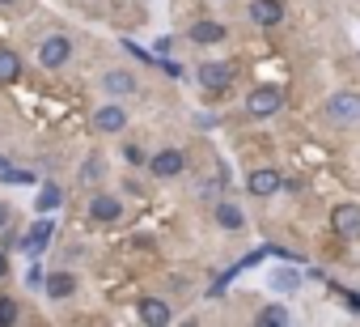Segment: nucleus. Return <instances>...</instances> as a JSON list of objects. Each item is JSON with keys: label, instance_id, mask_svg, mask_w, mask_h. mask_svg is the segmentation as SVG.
<instances>
[{"label": "nucleus", "instance_id": "obj_12", "mask_svg": "<svg viewBox=\"0 0 360 327\" xmlns=\"http://www.w3.org/2000/svg\"><path fill=\"white\" fill-rule=\"evenodd\" d=\"M217 226L229 230V234H242L246 230V213L238 200H217Z\"/></svg>", "mask_w": 360, "mask_h": 327}, {"label": "nucleus", "instance_id": "obj_1", "mask_svg": "<svg viewBox=\"0 0 360 327\" xmlns=\"http://www.w3.org/2000/svg\"><path fill=\"white\" fill-rule=\"evenodd\" d=\"M326 119L339 123V128H360V94L352 90H339L326 98Z\"/></svg>", "mask_w": 360, "mask_h": 327}, {"label": "nucleus", "instance_id": "obj_4", "mask_svg": "<svg viewBox=\"0 0 360 327\" xmlns=\"http://www.w3.org/2000/svg\"><path fill=\"white\" fill-rule=\"evenodd\" d=\"M183 171H187L183 149H161V153L148 157V175H153V179H178Z\"/></svg>", "mask_w": 360, "mask_h": 327}, {"label": "nucleus", "instance_id": "obj_13", "mask_svg": "<svg viewBox=\"0 0 360 327\" xmlns=\"http://www.w3.org/2000/svg\"><path fill=\"white\" fill-rule=\"evenodd\" d=\"M89 217H94V221H119V217H123V200L98 192V196L89 200Z\"/></svg>", "mask_w": 360, "mask_h": 327}, {"label": "nucleus", "instance_id": "obj_8", "mask_svg": "<svg viewBox=\"0 0 360 327\" xmlns=\"http://www.w3.org/2000/svg\"><path fill=\"white\" fill-rule=\"evenodd\" d=\"M250 196H259V200H271L280 187H284V179H280V171H271V166H259V171H250Z\"/></svg>", "mask_w": 360, "mask_h": 327}, {"label": "nucleus", "instance_id": "obj_18", "mask_svg": "<svg viewBox=\"0 0 360 327\" xmlns=\"http://www.w3.org/2000/svg\"><path fill=\"white\" fill-rule=\"evenodd\" d=\"M34 209H39V213H51V209H60V187H56V183H47V187L39 192Z\"/></svg>", "mask_w": 360, "mask_h": 327}, {"label": "nucleus", "instance_id": "obj_9", "mask_svg": "<svg viewBox=\"0 0 360 327\" xmlns=\"http://www.w3.org/2000/svg\"><path fill=\"white\" fill-rule=\"evenodd\" d=\"M250 22H255L259 30L280 26V22H284V0H255V5H250Z\"/></svg>", "mask_w": 360, "mask_h": 327}, {"label": "nucleus", "instance_id": "obj_19", "mask_svg": "<svg viewBox=\"0 0 360 327\" xmlns=\"http://www.w3.org/2000/svg\"><path fill=\"white\" fill-rule=\"evenodd\" d=\"M259 323H263V327H271V323L284 327V323H288V310H284V306H263V310H259Z\"/></svg>", "mask_w": 360, "mask_h": 327}, {"label": "nucleus", "instance_id": "obj_17", "mask_svg": "<svg viewBox=\"0 0 360 327\" xmlns=\"http://www.w3.org/2000/svg\"><path fill=\"white\" fill-rule=\"evenodd\" d=\"M18 77H22V60H18V51L0 47V85H9V81H18Z\"/></svg>", "mask_w": 360, "mask_h": 327}, {"label": "nucleus", "instance_id": "obj_21", "mask_svg": "<svg viewBox=\"0 0 360 327\" xmlns=\"http://www.w3.org/2000/svg\"><path fill=\"white\" fill-rule=\"evenodd\" d=\"M297 280H301V276H297L292 268H276V272H271V285H276V289H297Z\"/></svg>", "mask_w": 360, "mask_h": 327}, {"label": "nucleus", "instance_id": "obj_14", "mask_svg": "<svg viewBox=\"0 0 360 327\" xmlns=\"http://www.w3.org/2000/svg\"><path fill=\"white\" fill-rule=\"evenodd\" d=\"M77 293V276L72 272H51L47 276V297L51 302H64V297H72Z\"/></svg>", "mask_w": 360, "mask_h": 327}, {"label": "nucleus", "instance_id": "obj_20", "mask_svg": "<svg viewBox=\"0 0 360 327\" xmlns=\"http://www.w3.org/2000/svg\"><path fill=\"white\" fill-rule=\"evenodd\" d=\"M102 175H106V161H102V157L94 153V157L85 161V171H81V183H98Z\"/></svg>", "mask_w": 360, "mask_h": 327}, {"label": "nucleus", "instance_id": "obj_25", "mask_svg": "<svg viewBox=\"0 0 360 327\" xmlns=\"http://www.w3.org/2000/svg\"><path fill=\"white\" fill-rule=\"evenodd\" d=\"M157 68H161V73H169V77H183V64L169 60V56H165V60H157Z\"/></svg>", "mask_w": 360, "mask_h": 327}, {"label": "nucleus", "instance_id": "obj_15", "mask_svg": "<svg viewBox=\"0 0 360 327\" xmlns=\"http://www.w3.org/2000/svg\"><path fill=\"white\" fill-rule=\"evenodd\" d=\"M140 319L153 323V327H161V323L174 319V310H169V302H161V297H144V302H140Z\"/></svg>", "mask_w": 360, "mask_h": 327}, {"label": "nucleus", "instance_id": "obj_28", "mask_svg": "<svg viewBox=\"0 0 360 327\" xmlns=\"http://www.w3.org/2000/svg\"><path fill=\"white\" fill-rule=\"evenodd\" d=\"M0 5H13V0H0Z\"/></svg>", "mask_w": 360, "mask_h": 327}, {"label": "nucleus", "instance_id": "obj_11", "mask_svg": "<svg viewBox=\"0 0 360 327\" xmlns=\"http://www.w3.org/2000/svg\"><path fill=\"white\" fill-rule=\"evenodd\" d=\"M330 226H335L339 238H356L360 234V204H339L330 213Z\"/></svg>", "mask_w": 360, "mask_h": 327}, {"label": "nucleus", "instance_id": "obj_5", "mask_svg": "<svg viewBox=\"0 0 360 327\" xmlns=\"http://www.w3.org/2000/svg\"><path fill=\"white\" fill-rule=\"evenodd\" d=\"M284 106V94L276 90V85H259L250 98H246V111L255 115V119H267V115H276Z\"/></svg>", "mask_w": 360, "mask_h": 327}, {"label": "nucleus", "instance_id": "obj_24", "mask_svg": "<svg viewBox=\"0 0 360 327\" xmlns=\"http://www.w3.org/2000/svg\"><path fill=\"white\" fill-rule=\"evenodd\" d=\"M123 157L131 161V166H148V153H144L140 144H127V149H123Z\"/></svg>", "mask_w": 360, "mask_h": 327}, {"label": "nucleus", "instance_id": "obj_7", "mask_svg": "<svg viewBox=\"0 0 360 327\" xmlns=\"http://www.w3.org/2000/svg\"><path fill=\"white\" fill-rule=\"evenodd\" d=\"M94 128H98L102 136H119V132L127 128V111H123L119 102H106V106H98V115H94Z\"/></svg>", "mask_w": 360, "mask_h": 327}, {"label": "nucleus", "instance_id": "obj_26", "mask_svg": "<svg viewBox=\"0 0 360 327\" xmlns=\"http://www.w3.org/2000/svg\"><path fill=\"white\" fill-rule=\"evenodd\" d=\"M5 226H9V204L0 200V230H5Z\"/></svg>", "mask_w": 360, "mask_h": 327}, {"label": "nucleus", "instance_id": "obj_3", "mask_svg": "<svg viewBox=\"0 0 360 327\" xmlns=\"http://www.w3.org/2000/svg\"><path fill=\"white\" fill-rule=\"evenodd\" d=\"M195 81H200L204 90H212V94H221V90H229V81H233V64H229V60H204V64L195 68Z\"/></svg>", "mask_w": 360, "mask_h": 327}, {"label": "nucleus", "instance_id": "obj_27", "mask_svg": "<svg viewBox=\"0 0 360 327\" xmlns=\"http://www.w3.org/2000/svg\"><path fill=\"white\" fill-rule=\"evenodd\" d=\"M5 276H9V255L0 251V280H5Z\"/></svg>", "mask_w": 360, "mask_h": 327}, {"label": "nucleus", "instance_id": "obj_23", "mask_svg": "<svg viewBox=\"0 0 360 327\" xmlns=\"http://www.w3.org/2000/svg\"><path fill=\"white\" fill-rule=\"evenodd\" d=\"M26 285H30V289L47 285V276H43V264H39V255H34V264H30V272H26Z\"/></svg>", "mask_w": 360, "mask_h": 327}, {"label": "nucleus", "instance_id": "obj_16", "mask_svg": "<svg viewBox=\"0 0 360 327\" xmlns=\"http://www.w3.org/2000/svg\"><path fill=\"white\" fill-rule=\"evenodd\" d=\"M225 35H229V30H225L221 22H195V26H191V43H200V47H204V43H225Z\"/></svg>", "mask_w": 360, "mask_h": 327}, {"label": "nucleus", "instance_id": "obj_10", "mask_svg": "<svg viewBox=\"0 0 360 327\" xmlns=\"http://www.w3.org/2000/svg\"><path fill=\"white\" fill-rule=\"evenodd\" d=\"M51 234H56V226L51 221H34L30 230H26V238H22V251L34 259V255H43L47 247H51Z\"/></svg>", "mask_w": 360, "mask_h": 327}, {"label": "nucleus", "instance_id": "obj_6", "mask_svg": "<svg viewBox=\"0 0 360 327\" xmlns=\"http://www.w3.org/2000/svg\"><path fill=\"white\" fill-rule=\"evenodd\" d=\"M136 90H140V81H136L131 73H123V68L102 73V94H106V98H136Z\"/></svg>", "mask_w": 360, "mask_h": 327}, {"label": "nucleus", "instance_id": "obj_22", "mask_svg": "<svg viewBox=\"0 0 360 327\" xmlns=\"http://www.w3.org/2000/svg\"><path fill=\"white\" fill-rule=\"evenodd\" d=\"M0 323H5V327L18 323V302L13 297H0Z\"/></svg>", "mask_w": 360, "mask_h": 327}, {"label": "nucleus", "instance_id": "obj_2", "mask_svg": "<svg viewBox=\"0 0 360 327\" xmlns=\"http://www.w3.org/2000/svg\"><path fill=\"white\" fill-rule=\"evenodd\" d=\"M68 60H72V39H68V35H47L43 47H39V64L56 73V68H64Z\"/></svg>", "mask_w": 360, "mask_h": 327}]
</instances>
